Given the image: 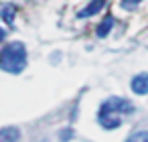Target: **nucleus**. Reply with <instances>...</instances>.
Here are the masks:
<instances>
[{"instance_id": "nucleus-1", "label": "nucleus", "mask_w": 148, "mask_h": 142, "mask_svg": "<svg viewBox=\"0 0 148 142\" xmlns=\"http://www.w3.org/2000/svg\"><path fill=\"white\" fill-rule=\"evenodd\" d=\"M27 67V49L23 43H10L0 49V69L8 73H21Z\"/></svg>"}, {"instance_id": "nucleus-2", "label": "nucleus", "mask_w": 148, "mask_h": 142, "mask_svg": "<svg viewBox=\"0 0 148 142\" xmlns=\"http://www.w3.org/2000/svg\"><path fill=\"white\" fill-rule=\"evenodd\" d=\"M101 108H106V110H110V112H116V114H120V116L134 112V104H132L130 99H126V97H110L108 102H103Z\"/></svg>"}, {"instance_id": "nucleus-3", "label": "nucleus", "mask_w": 148, "mask_h": 142, "mask_svg": "<svg viewBox=\"0 0 148 142\" xmlns=\"http://www.w3.org/2000/svg\"><path fill=\"white\" fill-rule=\"evenodd\" d=\"M97 120H99V124H101L106 130H114V128H118V126L122 124V118H120V114H116V112H110V110H106V108H99Z\"/></svg>"}, {"instance_id": "nucleus-4", "label": "nucleus", "mask_w": 148, "mask_h": 142, "mask_svg": "<svg viewBox=\"0 0 148 142\" xmlns=\"http://www.w3.org/2000/svg\"><path fill=\"white\" fill-rule=\"evenodd\" d=\"M130 87H132V91L138 93V95L148 93V73H138V75H134L132 81H130Z\"/></svg>"}, {"instance_id": "nucleus-5", "label": "nucleus", "mask_w": 148, "mask_h": 142, "mask_svg": "<svg viewBox=\"0 0 148 142\" xmlns=\"http://www.w3.org/2000/svg\"><path fill=\"white\" fill-rule=\"evenodd\" d=\"M103 6H106V0H91V2H89L83 10H79V12H77V16H79V19H89V16L97 14Z\"/></svg>"}, {"instance_id": "nucleus-6", "label": "nucleus", "mask_w": 148, "mask_h": 142, "mask_svg": "<svg viewBox=\"0 0 148 142\" xmlns=\"http://www.w3.org/2000/svg\"><path fill=\"white\" fill-rule=\"evenodd\" d=\"M21 130L18 128H2L0 130V142H18Z\"/></svg>"}, {"instance_id": "nucleus-7", "label": "nucleus", "mask_w": 148, "mask_h": 142, "mask_svg": "<svg viewBox=\"0 0 148 142\" xmlns=\"http://www.w3.org/2000/svg\"><path fill=\"white\" fill-rule=\"evenodd\" d=\"M114 23H116V21H114L112 16H106V19H103V21L99 23L97 31H95V33H97V37H99V39L108 37V33H112V27H114Z\"/></svg>"}, {"instance_id": "nucleus-8", "label": "nucleus", "mask_w": 148, "mask_h": 142, "mask_svg": "<svg viewBox=\"0 0 148 142\" xmlns=\"http://www.w3.org/2000/svg\"><path fill=\"white\" fill-rule=\"evenodd\" d=\"M2 19H4L8 25L14 23V6H12V4H6V6H4V10H2Z\"/></svg>"}, {"instance_id": "nucleus-9", "label": "nucleus", "mask_w": 148, "mask_h": 142, "mask_svg": "<svg viewBox=\"0 0 148 142\" xmlns=\"http://www.w3.org/2000/svg\"><path fill=\"white\" fill-rule=\"evenodd\" d=\"M126 142H148V132H138L132 138H128Z\"/></svg>"}, {"instance_id": "nucleus-10", "label": "nucleus", "mask_w": 148, "mask_h": 142, "mask_svg": "<svg viewBox=\"0 0 148 142\" xmlns=\"http://www.w3.org/2000/svg\"><path fill=\"white\" fill-rule=\"evenodd\" d=\"M138 4H140V0H122V8H128V10L136 8Z\"/></svg>"}, {"instance_id": "nucleus-11", "label": "nucleus", "mask_w": 148, "mask_h": 142, "mask_svg": "<svg viewBox=\"0 0 148 142\" xmlns=\"http://www.w3.org/2000/svg\"><path fill=\"white\" fill-rule=\"evenodd\" d=\"M4 37H6V33H4L2 29H0V43H2V41H4Z\"/></svg>"}]
</instances>
